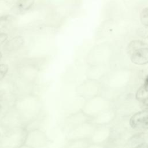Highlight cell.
I'll use <instances>...</instances> for the list:
<instances>
[{
    "instance_id": "obj_1",
    "label": "cell",
    "mask_w": 148,
    "mask_h": 148,
    "mask_svg": "<svg viewBox=\"0 0 148 148\" xmlns=\"http://www.w3.org/2000/svg\"><path fill=\"white\" fill-rule=\"evenodd\" d=\"M111 108H113L112 101L100 94L86 100L82 110L92 119L101 112Z\"/></svg>"
},
{
    "instance_id": "obj_2",
    "label": "cell",
    "mask_w": 148,
    "mask_h": 148,
    "mask_svg": "<svg viewBox=\"0 0 148 148\" xmlns=\"http://www.w3.org/2000/svg\"><path fill=\"white\" fill-rule=\"evenodd\" d=\"M103 79H105V86L106 88L116 91L125 87L129 84L131 73L129 71L117 70L108 73Z\"/></svg>"
},
{
    "instance_id": "obj_3",
    "label": "cell",
    "mask_w": 148,
    "mask_h": 148,
    "mask_svg": "<svg viewBox=\"0 0 148 148\" xmlns=\"http://www.w3.org/2000/svg\"><path fill=\"white\" fill-rule=\"evenodd\" d=\"M103 85L101 81L87 79L76 88L77 95L85 100L101 94Z\"/></svg>"
},
{
    "instance_id": "obj_4",
    "label": "cell",
    "mask_w": 148,
    "mask_h": 148,
    "mask_svg": "<svg viewBox=\"0 0 148 148\" xmlns=\"http://www.w3.org/2000/svg\"><path fill=\"white\" fill-rule=\"evenodd\" d=\"M27 132L16 128L6 133L0 142L1 148H19L24 145Z\"/></svg>"
},
{
    "instance_id": "obj_5",
    "label": "cell",
    "mask_w": 148,
    "mask_h": 148,
    "mask_svg": "<svg viewBox=\"0 0 148 148\" xmlns=\"http://www.w3.org/2000/svg\"><path fill=\"white\" fill-rule=\"evenodd\" d=\"M97 126L92 121L82 123L66 132V139L67 140L90 139Z\"/></svg>"
},
{
    "instance_id": "obj_6",
    "label": "cell",
    "mask_w": 148,
    "mask_h": 148,
    "mask_svg": "<svg viewBox=\"0 0 148 148\" xmlns=\"http://www.w3.org/2000/svg\"><path fill=\"white\" fill-rule=\"evenodd\" d=\"M48 142L45 132L40 130L34 129L27 132L24 145L30 148H42Z\"/></svg>"
},
{
    "instance_id": "obj_7",
    "label": "cell",
    "mask_w": 148,
    "mask_h": 148,
    "mask_svg": "<svg viewBox=\"0 0 148 148\" xmlns=\"http://www.w3.org/2000/svg\"><path fill=\"white\" fill-rule=\"evenodd\" d=\"M112 134V128L108 125H97L90 140L91 143L104 145L110 139Z\"/></svg>"
},
{
    "instance_id": "obj_8",
    "label": "cell",
    "mask_w": 148,
    "mask_h": 148,
    "mask_svg": "<svg viewBox=\"0 0 148 148\" xmlns=\"http://www.w3.org/2000/svg\"><path fill=\"white\" fill-rule=\"evenodd\" d=\"M92 119L86 114L82 109L68 116L64 121V128L66 132L72 128L86 122L91 121Z\"/></svg>"
},
{
    "instance_id": "obj_9",
    "label": "cell",
    "mask_w": 148,
    "mask_h": 148,
    "mask_svg": "<svg viewBox=\"0 0 148 148\" xmlns=\"http://www.w3.org/2000/svg\"><path fill=\"white\" fill-rule=\"evenodd\" d=\"M116 116V110L113 108H111L92 118L91 121L97 125H109L114 120Z\"/></svg>"
},
{
    "instance_id": "obj_10",
    "label": "cell",
    "mask_w": 148,
    "mask_h": 148,
    "mask_svg": "<svg viewBox=\"0 0 148 148\" xmlns=\"http://www.w3.org/2000/svg\"><path fill=\"white\" fill-rule=\"evenodd\" d=\"M147 118L148 110L142 109L134 113L130 117L129 124L134 130H144V126Z\"/></svg>"
},
{
    "instance_id": "obj_11",
    "label": "cell",
    "mask_w": 148,
    "mask_h": 148,
    "mask_svg": "<svg viewBox=\"0 0 148 148\" xmlns=\"http://www.w3.org/2000/svg\"><path fill=\"white\" fill-rule=\"evenodd\" d=\"M108 73L107 70L102 66L100 65H91V66L87 71V78L91 80L101 81Z\"/></svg>"
},
{
    "instance_id": "obj_12",
    "label": "cell",
    "mask_w": 148,
    "mask_h": 148,
    "mask_svg": "<svg viewBox=\"0 0 148 148\" xmlns=\"http://www.w3.org/2000/svg\"><path fill=\"white\" fill-rule=\"evenodd\" d=\"M130 56L131 62L137 65H144L148 64V47L138 49Z\"/></svg>"
},
{
    "instance_id": "obj_13",
    "label": "cell",
    "mask_w": 148,
    "mask_h": 148,
    "mask_svg": "<svg viewBox=\"0 0 148 148\" xmlns=\"http://www.w3.org/2000/svg\"><path fill=\"white\" fill-rule=\"evenodd\" d=\"M24 43V38L21 36H14L8 40L3 46V50L6 52L15 51L21 47Z\"/></svg>"
},
{
    "instance_id": "obj_14",
    "label": "cell",
    "mask_w": 148,
    "mask_h": 148,
    "mask_svg": "<svg viewBox=\"0 0 148 148\" xmlns=\"http://www.w3.org/2000/svg\"><path fill=\"white\" fill-rule=\"evenodd\" d=\"M89 138L67 140L66 143L62 148H86L91 144Z\"/></svg>"
},
{
    "instance_id": "obj_15",
    "label": "cell",
    "mask_w": 148,
    "mask_h": 148,
    "mask_svg": "<svg viewBox=\"0 0 148 148\" xmlns=\"http://www.w3.org/2000/svg\"><path fill=\"white\" fill-rule=\"evenodd\" d=\"M35 0H18L14 6V10L17 13H23L29 10L34 5Z\"/></svg>"
},
{
    "instance_id": "obj_16",
    "label": "cell",
    "mask_w": 148,
    "mask_h": 148,
    "mask_svg": "<svg viewBox=\"0 0 148 148\" xmlns=\"http://www.w3.org/2000/svg\"><path fill=\"white\" fill-rule=\"evenodd\" d=\"M145 47H148V45L143 41L138 40L131 41L127 46V53L129 56H131L135 51Z\"/></svg>"
},
{
    "instance_id": "obj_17",
    "label": "cell",
    "mask_w": 148,
    "mask_h": 148,
    "mask_svg": "<svg viewBox=\"0 0 148 148\" xmlns=\"http://www.w3.org/2000/svg\"><path fill=\"white\" fill-rule=\"evenodd\" d=\"M135 98L139 102L148 98V88L143 85L140 86L135 94Z\"/></svg>"
},
{
    "instance_id": "obj_18",
    "label": "cell",
    "mask_w": 148,
    "mask_h": 148,
    "mask_svg": "<svg viewBox=\"0 0 148 148\" xmlns=\"http://www.w3.org/2000/svg\"><path fill=\"white\" fill-rule=\"evenodd\" d=\"M13 18V16L11 14H4L0 16V31L6 27Z\"/></svg>"
},
{
    "instance_id": "obj_19",
    "label": "cell",
    "mask_w": 148,
    "mask_h": 148,
    "mask_svg": "<svg viewBox=\"0 0 148 148\" xmlns=\"http://www.w3.org/2000/svg\"><path fill=\"white\" fill-rule=\"evenodd\" d=\"M140 20L143 25L148 27V7L142 10L140 14Z\"/></svg>"
},
{
    "instance_id": "obj_20",
    "label": "cell",
    "mask_w": 148,
    "mask_h": 148,
    "mask_svg": "<svg viewBox=\"0 0 148 148\" xmlns=\"http://www.w3.org/2000/svg\"><path fill=\"white\" fill-rule=\"evenodd\" d=\"M9 71V66L6 64H0V81L7 75Z\"/></svg>"
},
{
    "instance_id": "obj_21",
    "label": "cell",
    "mask_w": 148,
    "mask_h": 148,
    "mask_svg": "<svg viewBox=\"0 0 148 148\" xmlns=\"http://www.w3.org/2000/svg\"><path fill=\"white\" fill-rule=\"evenodd\" d=\"M138 34L142 38H148V27L144 26L143 27L140 28L138 31Z\"/></svg>"
},
{
    "instance_id": "obj_22",
    "label": "cell",
    "mask_w": 148,
    "mask_h": 148,
    "mask_svg": "<svg viewBox=\"0 0 148 148\" xmlns=\"http://www.w3.org/2000/svg\"><path fill=\"white\" fill-rule=\"evenodd\" d=\"M140 103V108L141 109L144 110H148V98H146V99L139 102Z\"/></svg>"
},
{
    "instance_id": "obj_23",
    "label": "cell",
    "mask_w": 148,
    "mask_h": 148,
    "mask_svg": "<svg viewBox=\"0 0 148 148\" xmlns=\"http://www.w3.org/2000/svg\"><path fill=\"white\" fill-rule=\"evenodd\" d=\"M8 35L5 32H0V46L2 45L8 39Z\"/></svg>"
},
{
    "instance_id": "obj_24",
    "label": "cell",
    "mask_w": 148,
    "mask_h": 148,
    "mask_svg": "<svg viewBox=\"0 0 148 148\" xmlns=\"http://www.w3.org/2000/svg\"><path fill=\"white\" fill-rule=\"evenodd\" d=\"M86 148H105L103 145H98L91 143L88 146H87Z\"/></svg>"
},
{
    "instance_id": "obj_25",
    "label": "cell",
    "mask_w": 148,
    "mask_h": 148,
    "mask_svg": "<svg viewBox=\"0 0 148 148\" xmlns=\"http://www.w3.org/2000/svg\"><path fill=\"white\" fill-rule=\"evenodd\" d=\"M134 148H148V143L146 142H142L136 146H135Z\"/></svg>"
},
{
    "instance_id": "obj_26",
    "label": "cell",
    "mask_w": 148,
    "mask_h": 148,
    "mask_svg": "<svg viewBox=\"0 0 148 148\" xmlns=\"http://www.w3.org/2000/svg\"><path fill=\"white\" fill-rule=\"evenodd\" d=\"M145 129H148V118L145 123V126H144V130Z\"/></svg>"
},
{
    "instance_id": "obj_27",
    "label": "cell",
    "mask_w": 148,
    "mask_h": 148,
    "mask_svg": "<svg viewBox=\"0 0 148 148\" xmlns=\"http://www.w3.org/2000/svg\"><path fill=\"white\" fill-rule=\"evenodd\" d=\"M2 53H1V51H0V60H1V58H2Z\"/></svg>"
},
{
    "instance_id": "obj_28",
    "label": "cell",
    "mask_w": 148,
    "mask_h": 148,
    "mask_svg": "<svg viewBox=\"0 0 148 148\" xmlns=\"http://www.w3.org/2000/svg\"><path fill=\"white\" fill-rule=\"evenodd\" d=\"M2 105H1V104L0 103V112H1V110H2Z\"/></svg>"
},
{
    "instance_id": "obj_29",
    "label": "cell",
    "mask_w": 148,
    "mask_h": 148,
    "mask_svg": "<svg viewBox=\"0 0 148 148\" xmlns=\"http://www.w3.org/2000/svg\"><path fill=\"white\" fill-rule=\"evenodd\" d=\"M1 132H0V138H1Z\"/></svg>"
}]
</instances>
